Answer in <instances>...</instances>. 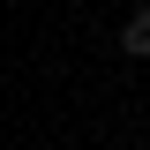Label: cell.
Segmentation results:
<instances>
[{"mask_svg": "<svg viewBox=\"0 0 150 150\" xmlns=\"http://www.w3.org/2000/svg\"><path fill=\"white\" fill-rule=\"evenodd\" d=\"M120 53H128V60H143V68H150V0L120 15Z\"/></svg>", "mask_w": 150, "mask_h": 150, "instance_id": "6da1fadb", "label": "cell"}]
</instances>
